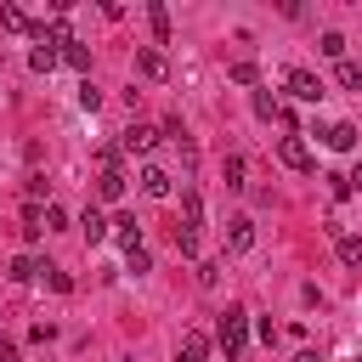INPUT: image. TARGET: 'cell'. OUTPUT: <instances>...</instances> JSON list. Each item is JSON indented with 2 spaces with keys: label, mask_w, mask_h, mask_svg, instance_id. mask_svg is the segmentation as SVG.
<instances>
[{
  "label": "cell",
  "mask_w": 362,
  "mask_h": 362,
  "mask_svg": "<svg viewBox=\"0 0 362 362\" xmlns=\"http://www.w3.org/2000/svg\"><path fill=\"white\" fill-rule=\"evenodd\" d=\"M215 339H221L226 362H238V356H243V345H249V311H243V305H226V311H221V322H215Z\"/></svg>",
  "instance_id": "obj_1"
},
{
  "label": "cell",
  "mask_w": 362,
  "mask_h": 362,
  "mask_svg": "<svg viewBox=\"0 0 362 362\" xmlns=\"http://www.w3.org/2000/svg\"><path fill=\"white\" fill-rule=\"evenodd\" d=\"M288 90H294L300 102H322V90H328V85H322L311 68H288Z\"/></svg>",
  "instance_id": "obj_2"
},
{
  "label": "cell",
  "mask_w": 362,
  "mask_h": 362,
  "mask_svg": "<svg viewBox=\"0 0 362 362\" xmlns=\"http://www.w3.org/2000/svg\"><path fill=\"white\" fill-rule=\"evenodd\" d=\"M158 136H164V130H153V124H130V130L119 136V153H153Z\"/></svg>",
  "instance_id": "obj_3"
},
{
  "label": "cell",
  "mask_w": 362,
  "mask_h": 362,
  "mask_svg": "<svg viewBox=\"0 0 362 362\" xmlns=\"http://www.w3.org/2000/svg\"><path fill=\"white\" fill-rule=\"evenodd\" d=\"M249 249H255V221L249 215L226 221V255H249Z\"/></svg>",
  "instance_id": "obj_4"
},
{
  "label": "cell",
  "mask_w": 362,
  "mask_h": 362,
  "mask_svg": "<svg viewBox=\"0 0 362 362\" xmlns=\"http://www.w3.org/2000/svg\"><path fill=\"white\" fill-rule=\"evenodd\" d=\"M136 74H141V79H153V85H158V79H170V62H164V51L141 45V51H136Z\"/></svg>",
  "instance_id": "obj_5"
},
{
  "label": "cell",
  "mask_w": 362,
  "mask_h": 362,
  "mask_svg": "<svg viewBox=\"0 0 362 362\" xmlns=\"http://www.w3.org/2000/svg\"><path fill=\"white\" fill-rule=\"evenodd\" d=\"M277 158H283L288 170H311V147H305V136H283V141H277Z\"/></svg>",
  "instance_id": "obj_6"
},
{
  "label": "cell",
  "mask_w": 362,
  "mask_h": 362,
  "mask_svg": "<svg viewBox=\"0 0 362 362\" xmlns=\"http://www.w3.org/2000/svg\"><path fill=\"white\" fill-rule=\"evenodd\" d=\"M204 356H209V334L204 328H187L181 345H175V362H204Z\"/></svg>",
  "instance_id": "obj_7"
},
{
  "label": "cell",
  "mask_w": 362,
  "mask_h": 362,
  "mask_svg": "<svg viewBox=\"0 0 362 362\" xmlns=\"http://www.w3.org/2000/svg\"><path fill=\"white\" fill-rule=\"evenodd\" d=\"M136 181H141V192H147V198H170V187H175V181H170V170H158V164H141V175H136Z\"/></svg>",
  "instance_id": "obj_8"
},
{
  "label": "cell",
  "mask_w": 362,
  "mask_h": 362,
  "mask_svg": "<svg viewBox=\"0 0 362 362\" xmlns=\"http://www.w3.org/2000/svg\"><path fill=\"white\" fill-rule=\"evenodd\" d=\"M79 232H85V243H107V232H113V221H107L102 209H85V215H79Z\"/></svg>",
  "instance_id": "obj_9"
},
{
  "label": "cell",
  "mask_w": 362,
  "mask_h": 362,
  "mask_svg": "<svg viewBox=\"0 0 362 362\" xmlns=\"http://www.w3.org/2000/svg\"><path fill=\"white\" fill-rule=\"evenodd\" d=\"M317 136H322L334 153H351V147H356V124H345V119H339V124H328V130H317Z\"/></svg>",
  "instance_id": "obj_10"
},
{
  "label": "cell",
  "mask_w": 362,
  "mask_h": 362,
  "mask_svg": "<svg viewBox=\"0 0 362 362\" xmlns=\"http://www.w3.org/2000/svg\"><path fill=\"white\" fill-rule=\"evenodd\" d=\"M96 198H102V204H119V198H124V170H102V175H96Z\"/></svg>",
  "instance_id": "obj_11"
},
{
  "label": "cell",
  "mask_w": 362,
  "mask_h": 362,
  "mask_svg": "<svg viewBox=\"0 0 362 362\" xmlns=\"http://www.w3.org/2000/svg\"><path fill=\"white\" fill-rule=\"evenodd\" d=\"M181 215H187V221H181V226H192V232H198V226H204V198H198V192H192V187H181Z\"/></svg>",
  "instance_id": "obj_12"
},
{
  "label": "cell",
  "mask_w": 362,
  "mask_h": 362,
  "mask_svg": "<svg viewBox=\"0 0 362 362\" xmlns=\"http://www.w3.org/2000/svg\"><path fill=\"white\" fill-rule=\"evenodd\" d=\"M113 238L124 243V255H136V249H141V226H136L130 215H119V221H113Z\"/></svg>",
  "instance_id": "obj_13"
},
{
  "label": "cell",
  "mask_w": 362,
  "mask_h": 362,
  "mask_svg": "<svg viewBox=\"0 0 362 362\" xmlns=\"http://www.w3.org/2000/svg\"><path fill=\"white\" fill-rule=\"evenodd\" d=\"M57 62H62V51H57V45H34V51H28V68H34V74H51Z\"/></svg>",
  "instance_id": "obj_14"
},
{
  "label": "cell",
  "mask_w": 362,
  "mask_h": 362,
  "mask_svg": "<svg viewBox=\"0 0 362 362\" xmlns=\"http://www.w3.org/2000/svg\"><path fill=\"white\" fill-rule=\"evenodd\" d=\"M226 187H232V192L249 187V164H243V153H226Z\"/></svg>",
  "instance_id": "obj_15"
},
{
  "label": "cell",
  "mask_w": 362,
  "mask_h": 362,
  "mask_svg": "<svg viewBox=\"0 0 362 362\" xmlns=\"http://www.w3.org/2000/svg\"><path fill=\"white\" fill-rule=\"evenodd\" d=\"M62 62H68V68H79V74H90V45L68 40V45H62Z\"/></svg>",
  "instance_id": "obj_16"
},
{
  "label": "cell",
  "mask_w": 362,
  "mask_h": 362,
  "mask_svg": "<svg viewBox=\"0 0 362 362\" xmlns=\"http://www.w3.org/2000/svg\"><path fill=\"white\" fill-rule=\"evenodd\" d=\"M249 107H255V119H277V113H283V102H277L272 90H255V96H249Z\"/></svg>",
  "instance_id": "obj_17"
},
{
  "label": "cell",
  "mask_w": 362,
  "mask_h": 362,
  "mask_svg": "<svg viewBox=\"0 0 362 362\" xmlns=\"http://www.w3.org/2000/svg\"><path fill=\"white\" fill-rule=\"evenodd\" d=\"M334 243H339V260H345V266H362V238H351V232H334Z\"/></svg>",
  "instance_id": "obj_18"
},
{
  "label": "cell",
  "mask_w": 362,
  "mask_h": 362,
  "mask_svg": "<svg viewBox=\"0 0 362 362\" xmlns=\"http://www.w3.org/2000/svg\"><path fill=\"white\" fill-rule=\"evenodd\" d=\"M34 272H40V260H34V255H17V260L6 266V277H11V283H28Z\"/></svg>",
  "instance_id": "obj_19"
},
{
  "label": "cell",
  "mask_w": 362,
  "mask_h": 362,
  "mask_svg": "<svg viewBox=\"0 0 362 362\" xmlns=\"http://www.w3.org/2000/svg\"><path fill=\"white\" fill-rule=\"evenodd\" d=\"M0 23H6L11 34H28V11H23V6H0Z\"/></svg>",
  "instance_id": "obj_20"
},
{
  "label": "cell",
  "mask_w": 362,
  "mask_h": 362,
  "mask_svg": "<svg viewBox=\"0 0 362 362\" xmlns=\"http://www.w3.org/2000/svg\"><path fill=\"white\" fill-rule=\"evenodd\" d=\"M147 23H153V34H158V45H164V40H170V11H164L158 0L147 6Z\"/></svg>",
  "instance_id": "obj_21"
},
{
  "label": "cell",
  "mask_w": 362,
  "mask_h": 362,
  "mask_svg": "<svg viewBox=\"0 0 362 362\" xmlns=\"http://www.w3.org/2000/svg\"><path fill=\"white\" fill-rule=\"evenodd\" d=\"M317 51H322V57H334V62H345V34H339V28H328Z\"/></svg>",
  "instance_id": "obj_22"
},
{
  "label": "cell",
  "mask_w": 362,
  "mask_h": 362,
  "mask_svg": "<svg viewBox=\"0 0 362 362\" xmlns=\"http://www.w3.org/2000/svg\"><path fill=\"white\" fill-rule=\"evenodd\" d=\"M334 79H339L345 90H362V68H356V62H339V68H334Z\"/></svg>",
  "instance_id": "obj_23"
},
{
  "label": "cell",
  "mask_w": 362,
  "mask_h": 362,
  "mask_svg": "<svg viewBox=\"0 0 362 362\" xmlns=\"http://www.w3.org/2000/svg\"><path fill=\"white\" fill-rule=\"evenodd\" d=\"M226 74H232V85H255V79H260V68H255V62H232Z\"/></svg>",
  "instance_id": "obj_24"
},
{
  "label": "cell",
  "mask_w": 362,
  "mask_h": 362,
  "mask_svg": "<svg viewBox=\"0 0 362 362\" xmlns=\"http://www.w3.org/2000/svg\"><path fill=\"white\" fill-rule=\"evenodd\" d=\"M40 226H45V232H62V226H68V209H62V204H45V221H40Z\"/></svg>",
  "instance_id": "obj_25"
},
{
  "label": "cell",
  "mask_w": 362,
  "mask_h": 362,
  "mask_svg": "<svg viewBox=\"0 0 362 362\" xmlns=\"http://www.w3.org/2000/svg\"><path fill=\"white\" fill-rule=\"evenodd\" d=\"M175 249L192 260V255H198V232H192V226H175Z\"/></svg>",
  "instance_id": "obj_26"
},
{
  "label": "cell",
  "mask_w": 362,
  "mask_h": 362,
  "mask_svg": "<svg viewBox=\"0 0 362 362\" xmlns=\"http://www.w3.org/2000/svg\"><path fill=\"white\" fill-rule=\"evenodd\" d=\"M79 107H85V113H96V107H102V90H96V85H90V79H85V85H79Z\"/></svg>",
  "instance_id": "obj_27"
},
{
  "label": "cell",
  "mask_w": 362,
  "mask_h": 362,
  "mask_svg": "<svg viewBox=\"0 0 362 362\" xmlns=\"http://www.w3.org/2000/svg\"><path fill=\"white\" fill-rule=\"evenodd\" d=\"M40 272H45V283H51L57 294H68V288H74V277H68V272H57V266H40Z\"/></svg>",
  "instance_id": "obj_28"
},
{
  "label": "cell",
  "mask_w": 362,
  "mask_h": 362,
  "mask_svg": "<svg viewBox=\"0 0 362 362\" xmlns=\"http://www.w3.org/2000/svg\"><path fill=\"white\" fill-rule=\"evenodd\" d=\"M215 277H221V260H204V266H198V283H204V288H215Z\"/></svg>",
  "instance_id": "obj_29"
},
{
  "label": "cell",
  "mask_w": 362,
  "mask_h": 362,
  "mask_svg": "<svg viewBox=\"0 0 362 362\" xmlns=\"http://www.w3.org/2000/svg\"><path fill=\"white\" fill-rule=\"evenodd\" d=\"M328 192H334V198H351V192H356V187H351V181H345V175H328Z\"/></svg>",
  "instance_id": "obj_30"
},
{
  "label": "cell",
  "mask_w": 362,
  "mask_h": 362,
  "mask_svg": "<svg viewBox=\"0 0 362 362\" xmlns=\"http://www.w3.org/2000/svg\"><path fill=\"white\" fill-rule=\"evenodd\" d=\"M0 362H17V345L11 339H0Z\"/></svg>",
  "instance_id": "obj_31"
},
{
  "label": "cell",
  "mask_w": 362,
  "mask_h": 362,
  "mask_svg": "<svg viewBox=\"0 0 362 362\" xmlns=\"http://www.w3.org/2000/svg\"><path fill=\"white\" fill-rule=\"evenodd\" d=\"M345 181H351V187H362V164H356V170H351V175H345Z\"/></svg>",
  "instance_id": "obj_32"
},
{
  "label": "cell",
  "mask_w": 362,
  "mask_h": 362,
  "mask_svg": "<svg viewBox=\"0 0 362 362\" xmlns=\"http://www.w3.org/2000/svg\"><path fill=\"white\" fill-rule=\"evenodd\" d=\"M294 362H322V356H317V351H300V356H294Z\"/></svg>",
  "instance_id": "obj_33"
},
{
  "label": "cell",
  "mask_w": 362,
  "mask_h": 362,
  "mask_svg": "<svg viewBox=\"0 0 362 362\" xmlns=\"http://www.w3.org/2000/svg\"><path fill=\"white\" fill-rule=\"evenodd\" d=\"M356 362H362V356H356Z\"/></svg>",
  "instance_id": "obj_34"
}]
</instances>
